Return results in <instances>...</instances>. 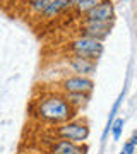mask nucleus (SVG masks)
<instances>
[{"label":"nucleus","instance_id":"f257e3e1","mask_svg":"<svg viewBox=\"0 0 137 154\" xmlns=\"http://www.w3.org/2000/svg\"><path fill=\"white\" fill-rule=\"evenodd\" d=\"M33 116L48 127L62 125L77 116V111L69 105L64 93L50 91L41 94L33 105Z\"/></svg>","mask_w":137,"mask_h":154},{"label":"nucleus","instance_id":"7ed1b4c3","mask_svg":"<svg viewBox=\"0 0 137 154\" xmlns=\"http://www.w3.org/2000/svg\"><path fill=\"white\" fill-rule=\"evenodd\" d=\"M67 51H69V55H77V57H82V58H89V60L98 62V58L104 51V45L103 41L79 34V36H76L74 39H70L67 43Z\"/></svg>","mask_w":137,"mask_h":154},{"label":"nucleus","instance_id":"9d476101","mask_svg":"<svg viewBox=\"0 0 137 154\" xmlns=\"http://www.w3.org/2000/svg\"><path fill=\"white\" fill-rule=\"evenodd\" d=\"M123 98H125V88H123V91L118 94V98L115 99V103H113L111 110H110V116H108V122H106V127H104L103 134H101V140H103V142L106 140V137L110 135V128H111V123L115 122L117 113H118V108H120V105H122V101H123Z\"/></svg>","mask_w":137,"mask_h":154},{"label":"nucleus","instance_id":"f03ea898","mask_svg":"<svg viewBox=\"0 0 137 154\" xmlns=\"http://www.w3.org/2000/svg\"><path fill=\"white\" fill-rule=\"evenodd\" d=\"M50 134L57 139H62V140H70V142H76V144H86L89 135H91V127H89L86 118L76 116L74 120L53 127Z\"/></svg>","mask_w":137,"mask_h":154},{"label":"nucleus","instance_id":"f3484780","mask_svg":"<svg viewBox=\"0 0 137 154\" xmlns=\"http://www.w3.org/2000/svg\"><path fill=\"white\" fill-rule=\"evenodd\" d=\"M27 5H31V4H36V2H41V0H24Z\"/></svg>","mask_w":137,"mask_h":154},{"label":"nucleus","instance_id":"39448f33","mask_svg":"<svg viewBox=\"0 0 137 154\" xmlns=\"http://www.w3.org/2000/svg\"><path fill=\"white\" fill-rule=\"evenodd\" d=\"M113 26H115V21L101 22V21H89V19H82L81 28H79V34H81V36L93 38V39H98V41H104V39L110 36Z\"/></svg>","mask_w":137,"mask_h":154},{"label":"nucleus","instance_id":"dca6fc26","mask_svg":"<svg viewBox=\"0 0 137 154\" xmlns=\"http://www.w3.org/2000/svg\"><path fill=\"white\" fill-rule=\"evenodd\" d=\"M129 142H130L132 146H135V147H137V130H134V132H132L130 139H129Z\"/></svg>","mask_w":137,"mask_h":154},{"label":"nucleus","instance_id":"9b49d317","mask_svg":"<svg viewBox=\"0 0 137 154\" xmlns=\"http://www.w3.org/2000/svg\"><path fill=\"white\" fill-rule=\"evenodd\" d=\"M65 99L69 101V105L74 108L76 111L82 110V108H86L89 105V101H91V94H82V93H69V94H64Z\"/></svg>","mask_w":137,"mask_h":154},{"label":"nucleus","instance_id":"20e7f679","mask_svg":"<svg viewBox=\"0 0 137 154\" xmlns=\"http://www.w3.org/2000/svg\"><path fill=\"white\" fill-rule=\"evenodd\" d=\"M94 81L93 77L86 75H76V74H69L60 81L58 88L60 93L69 94V93H82V94H93L94 91Z\"/></svg>","mask_w":137,"mask_h":154},{"label":"nucleus","instance_id":"0eeeda50","mask_svg":"<svg viewBox=\"0 0 137 154\" xmlns=\"http://www.w3.org/2000/svg\"><path fill=\"white\" fill-rule=\"evenodd\" d=\"M117 17V9L113 0H101L98 5L91 9V11L82 17V19H89V21H101V22H111Z\"/></svg>","mask_w":137,"mask_h":154},{"label":"nucleus","instance_id":"6e6552de","mask_svg":"<svg viewBox=\"0 0 137 154\" xmlns=\"http://www.w3.org/2000/svg\"><path fill=\"white\" fill-rule=\"evenodd\" d=\"M89 146L88 144H76L70 140H62L53 137L50 144L48 154H88Z\"/></svg>","mask_w":137,"mask_h":154},{"label":"nucleus","instance_id":"4468645a","mask_svg":"<svg viewBox=\"0 0 137 154\" xmlns=\"http://www.w3.org/2000/svg\"><path fill=\"white\" fill-rule=\"evenodd\" d=\"M50 0H41V2H36V4H31L29 5V12L36 17H41L43 16V12L46 11V7H48Z\"/></svg>","mask_w":137,"mask_h":154},{"label":"nucleus","instance_id":"f8f14e48","mask_svg":"<svg viewBox=\"0 0 137 154\" xmlns=\"http://www.w3.org/2000/svg\"><path fill=\"white\" fill-rule=\"evenodd\" d=\"M101 0H72V9L76 11V14H79V16H86L91 9H94V7L98 5Z\"/></svg>","mask_w":137,"mask_h":154},{"label":"nucleus","instance_id":"ddd939ff","mask_svg":"<svg viewBox=\"0 0 137 154\" xmlns=\"http://www.w3.org/2000/svg\"><path fill=\"white\" fill-rule=\"evenodd\" d=\"M123 125H125L123 118H118V116H117L115 122L111 123V128H110V134H111V139H113V140H120L122 132H123Z\"/></svg>","mask_w":137,"mask_h":154},{"label":"nucleus","instance_id":"423d86ee","mask_svg":"<svg viewBox=\"0 0 137 154\" xmlns=\"http://www.w3.org/2000/svg\"><path fill=\"white\" fill-rule=\"evenodd\" d=\"M65 65L76 75L93 77L96 74L98 62L89 60V58H82V57H77V55H69V57H65Z\"/></svg>","mask_w":137,"mask_h":154},{"label":"nucleus","instance_id":"1a4fd4ad","mask_svg":"<svg viewBox=\"0 0 137 154\" xmlns=\"http://www.w3.org/2000/svg\"><path fill=\"white\" fill-rule=\"evenodd\" d=\"M72 9V0H50L48 7H46V11L43 12V19H55V17H58L60 14L64 12L70 11Z\"/></svg>","mask_w":137,"mask_h":154},{"label":"nucleus","instance_id":"2eb2a0df","mask_svg":"<svg viewBox=\"0 0 137 154\" xmlns=\"http://www.w3.org/2000/svg\"><path fill=\"white\" fill-rule=\"evenodd\" d=\"M120 154H135V146H132L129 140H125L123 147L120 149Z\"/></svg>","mask_w":137,"mask_h":154}]
</instances>
